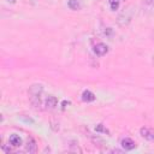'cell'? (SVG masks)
Returning <instances> with one entry per match:
<instances>
[{
    "mask_svg": "<svg viewBox=\"0 0 154 154\" xmlns=\"http://www.w3.org/2000/svg\"><path fill=\"white\" fill-rule=\"evenodd\" d=\"M57 105H58V99H57L55 96L48 95V96L46 97V100H45V106H46V108L52 109V108H55Z\"/></svg>",
    "mask_w": 154,
    "mask_h": 154,
    "instance_id": "obj_7",
    "label": "cell"
},
{
    "mask_svg": "<svg viewBox=\"0 0 154 154\" xmlns=\"http://www.w3.org/2000/svg\"><path fill=\"white\" fill-rule=\"evenodd\" d=\"M8 143H10L12 147L17 148V147H20V146H22L23 141H22V138H20L19 135H17V134H12V135L8 137Z\"/></svg>",
    "mask_w": 154,
    "mask_h": 154,
    "instance_id": "obj_6",
    "label": "cell"
},
{
    "mask_svg": "<svg viewBox=\"0 0 154 154\" xmlns=\"http://www.w3.org/2000/svg\"><path fill=\"white\" fill-rule=\"evenodd\" d=\"M7 1L11 2V4H14V2H16V0H7Z\"/></svg>",
    "mask_w": 154,
    "mask_h": 154,
    "instance_id": "obj_14",
    "label": "cell"
},
{
    "mask_svg": "<svg viewBox=\"0 0 154 154\" xmlns=\"http://www.w3.org/2000/svg\"><path fill=\"white\" fill-rule=\"evenodd\" d=\"M93 51H94V53H95L96 55H99V57H102V55H105V54L108 52V47H107L105 43H102V42H99V43H96V45L94 46Z\"/></svg>",
    "mask_w": 154,
    "mask_h": 154,
    "instance_id": "obj_5",
    "label": "cell"
},
{
    "mask_svg": "<svg viewBox=\"0 0 154 154\" xmlns=\"http://www.w3.org/2000/svg\"><path fill=\"white\" fill-rule=\"evenodd\" d=\"M120 146H122V148H123L124 150H132V149L136 148V143H135V141H134L132 138H130V137H125V138H123L122 142H120Z\"/></svg>",
    "mask_w": 154,
    "mask_h": 154,
    "instance_id": "obj_4",
    "label": "cell"
},
{
    "mask_svg": "<svg viewBox=\"0 0 154 154\" xmlns=\"http://www.w3.org/2000/svg\"><path fill=\"white\" fill-rule=\"evenodd\" d=\"M140 134L141 136L147 140V141H154V129L148 128V126H142L140 129Z\"/></svg>",
    "mask_w": 154,
    "mask_h": 154,
    "instance_id": "obj_3",
    "label": "cell"
},
{
    "mask_svg": "<svg viewBox=\"0 0 154 154\" xmlns=\"http://www.w3.org/2000/svg\"><path fill=\"white\" fill-rule=\"evenodd\" d=\"M43 91V87L41 84H32L29 88V96L30 101L34 105L35 108H38L41 106V94Z\"/></svg>",
    "mask_w": 154,
    "mask_h": 154,
    "instance_id": "obj_1",
    "label": "cell"
},
{
    "mask_svg": "<svg viewBox=\"0 0 154 154\" xmlns=\"http://www.w3.org/2000/svg\"><path fill=\"white\" fill-rule=\"evenodd\" d=\"M95 131H96V132H103V134H107V135H109V131H108V129H106V128L103 126V124H97V125L95 126Z\"/></svg>",
    "mask_w": 154,
    "mask_h": 154,
    "instance_id": "obj_12",
    "label": "cell"
},
{
    "mask_svg": "<svg viewBox=\"0 0 154 154\" xmlns=\"http://www.w3.org/2000/svg\"><path fill=\"white\" fill-rule=\"evenodd\" d=\"M132 6H128L126 8L123 10V12L118 16V24L122 25V26H125L128 25L131 19H132V16H134V10H131Z\"/></svg>",
    "mask_w": 154,
    "mask_h": 154,
    "instance_id": "obj_2",
    "label": "cell"
},
{
    "mask_svg": "<svg viewBox=\"0 0 154 154\" xmlns=\"http://www.w3.org/2000/svg\"><path fill=\"white\" fill-rule=\"evenodd\" d=\"M67 6H69L71 10H79V8L82 7V4H81L79 0H69Z\"/></svg>",
    "mask_w": 154,
    "mask_h": 154,
    "instance_id": "obj_10",
    "label": "cell"
},
{
    "mask_svg": "<svg viewBox=\"0 0 154 154\" xmlns=\"http://www.w3.org/2000/svg\"><path fill=\"white\" fill-rule=\"evenodd\" d=\"M108 4H109V7L112 11H117L120 5V0H108Z\"/></svg>",
    "mask_w": 154,
    "mask_h": 154,
    "instance_id": "obj_11",
    "label": "cell"
},
{
    "mask_svg": "<svg viewBox=\"0 0 154 154\" xmlns=\"http://www.w3.org/2000/svg\"><path fill=\"white\" fill-rule=\"evenodd\" d=\"M69 103H70L69 101H63V103H61L63 105V109H65L66 108V105H69Z\"/></svg>",
    "mask_w": 154,
    "mask_h": 154,
    "instance_id": "obj_13",
    "label": "cell"
},
{
    "mask_svg": "<svg viewBox=\"0 0 154 154\" xmlns=\"http://www.w3.org/2000/svg\"><path fill=\"white\" fill-rule=\"evenodd\" d=\"M95 99H96L95 94L90 90H84L82 93V100L84 102H93V101H95Z\"/></svg>",
    "mask_w": 154,
    "mask_h": 154,
    "instance_id": "obj_9",
    "label": "cell"
},
{
    "mask_svg": "<svg viewBox=\"0 0 154 154\" xmlns=\"http://www.w3.org/2000/svg\"><path fill=\"white\" fill-rule=\"evenodd\" d=\"M25 150L28 153H36L37 152V146H36V142L34 138H29L26 141V146H25Z\"/></svg>",
    "mask_w": 154,
    "mask_h": 154,
    "instance_id": "obj_8",
    "label": "cell"
}]
</instances>
